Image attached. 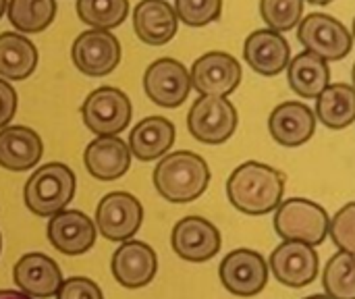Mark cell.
Returning a JSON list of instances; mask_svg holds the SVG:
<instances>
[{
	"instance_id": "20",
	"label": "cell",
	"mask_w": 355,
	"mask_h": 299,
	"mask_svg": "<svg viewBox=\"0 0 355 299\" xmlns=\"http://www.w3.org/2000/svg\"><path fill=\"white\" fill-rule=\"evenodd\" d=\"M131 150L119 135L96 137L83 152L87 173L98 181H114L131 166Z\"/></svg>"
},
{
	"instance_id": "9",
	"label": "cell",
	"mask_w": 355,
	"mask_h": 299,
	"mask_svg": "<svg viewBox=\"0 0 355 299\" xmlns=\"http://www.w3.org/2000/svg\"><path fill=\"white\" fill-rule=\"evenodd\" d=\"M218 275L229 293L237 298H254L268 283V264L256 250L239 248L225 256Z\"/></svg>"
},
{
	"instance_id": "21",
	"label": "cell",
	"mask_w": 355,
	"mask_h": 299,
	"mask_svg": "<svg viewBox=\"0 0 355 299\" xmlns=\"http://www.w3.org/2000/svg\"><path fill=\"white\" fill-rule=\"evenodd\" d=\"M133 29L148 46H164L179 29V17L166 0H139L133 10Z\"/></svg>"
},
{
	"instance_id": "11",
	"label": "cell",
	"mask_w": 355,
	"mask_h": 299,
	"mask_svg": "<svg viewBox=\"0 0 355 299\" xmlns=\"http://www.w3.org/2000/svg\"><path fill=\"white\" fill-rule=\"evenodd\" d=\"M144 89L154 104L177 108L191 92V75L179 60L158 58L144 73Z\"/></svg>"
},
{
	"instance_id": "14",
	"label": "cell",
	"mask_w": 355,
	"mask_h": 299,
	"mask_svg": "<svg viewBox=\"0 0 355 299\" xmlns=\"http://www.w3.org/2000/svg\"><path fill=\"white\" fill-rule=\"evenodd\" d=\"M220 231L204 216L181 219L171 235V246L181 260L208 262L220 250Z\"/></svg>"
},
{
	"instance_id": "18",
	"label": "cell",
	"mask_w": 355,
	"mask_h": 299,
	"mask_svg": "<svg viewBox=\"0 0 355 299\" xmlns=\"http://www.w3.org/2000/svg\"><path fill=\"white\" fill-rule=\"evenodd\" d=\"M243 58L256 73L272 77L289 67L291 48L283 33L272 29H258L248 35L243 44Z\"/></svg>"
},
{
	"instance_id": "23",
	"label": "cell",
	"mask_w": 355,
	"mask_h": 299,
	"mask_svg": "<svg viewBox=\"0 0 355 299\" xmlns=\"http://www.w3.org/2000/svg\"><path fill=\"white\" fill-rule=\"evenodd\" d=\"M175 144V125L164 117H148L129 133V150L135 158L150 162L164 156Z\"/></svg>"
},
{
	"instance_id": "36",
	"label": "cell",
	"mask_w": 355,
	"mask_h": 299,
	"mask_svg": "<svg viewBox=\"0 0 355 299\" xmlns=\"http://www.w3.org/2000/svg\"><path fill=\"white\" fill-rule=\"evenodd\" d=\"M6 6H8V0H0V17L4 15V10H6Z\"/></svg>"
},
{
	"instance_id": "22",
	"label": "cell",
	"mask_w": 355,
	"mask_h": 299,
	"mask_svg": "<svg viewBox=\"0 0 355 299\" xmlns=\"http://www.w3.org/2000/svg\"><path fill=\"white\" fill-rule=\"evenodd\" d=\"M44 152L42 137L25 127L12 125L0 129V166L6 171H29L33 169Z\"/></svg>"
},
{
	"instance_id": "32",
	"label": "cell",
	"mask_w": 355,
	"mask_h": 299,
	"mask_svg": "<svg viewBox=\"0 0 355 299\" xmlns=\"http://www.w3.org/2000/svg\"><path fill=\"white\" fill-rule=\"evenodd\" d=\"M329 235L341 252L355 254V202L345 204L329 225Z\"/></svg>"
},
{
	"instance_id": "35",
	"label": "cell",
	"mask_w": 355,
	"mask_h": 299,
	"mask_svg": "<svg viewBox=\"0 0 355 299\" xmlns=\"http://www.w3.org/2000/svg\"><path fill=\"white\" fill-rule=\"evenodd\" d=\"M0 299H33L17 289H0Z\"/></svg>"
},
{
	"instance_id": "33",
	"label": "cell",
	"mask_w": 355,
	"mask_h": 299,
	"mask_svg": "<svg viewBox=\"0 0 355 299\" xmlns=\"http://www.w3.org/2000/svg\"><path fill=\"white\" fill-rule=\"evenodd\" d=\"M56 299H104L100 287L85 277H71L62 281Z\"/></svg>"
},
{
	"instance_id": "19",
	"label": "cell",
	"mask_w": 355,
	"mask_h": 299,
	"mask_svg": "<svg viewBox=\"0 0 355 299\" xmlns=\"http://www.w3.org/2000/svg\"><path fill=\"white\" fill-rule=\"evenodd\" d=\"M268 129L277 144L285 148L304 146L316 131V117L304 102H283L268 117Z\"/></svg>"
},
{
	"instance_id": "41",
	"label": "cell",
	"mask_w": 355,
	"mask_h": 299,
	"mask_svg": "<svg viewBox=\"0 0 355 299\" xmlns=\"http://www.w3.org/2000/svg\"><path fill=\"white\" fill-rule=\"evenodd\" d=\"M352 35H354V37H355V19H354V33H352Z\"/></svg>"
},
{
	"instance_id": "7",
	"label": "cell",
	"mask_w": 355,
	"mask_h": 299,
	"mask_svg": "<svg viewBox=\"0 0 355 299\" xmlns=\"http://www.w3.org/2000/svg\"><path fill=\"white\" fill-rule=\"evenodd\" d=\"M297 37L308 52L320 56L327 62L345 58L354 48V35L349 29L333 15L324 12H310L304 17L297 29Z\"/></svg>"
},
{
	"instance_id": "1",
	"label": "cell",
	"mask_w": 355,
	"mask_h": 299,
	"mask_svg": "<svg viewBox=\"0 0 355 299\" xmlns=\"http://www.w3.org/2000/svg\"><path fill=\"white\" fill-rule=\"evenodd\" d=\"M285 194V175L270 164L248 160L227 181L229 202L248 216H264L279 208Z\"/></svg>"
},
{
	"instance_id": "6",
	"label": "cell",
	"mask_w": 355,
	"mask_h": 299,
	"mask_svg": "<svg viewBox=\"0 0 355 299\" xmlns=\"http://www.w3.org/2000/svg\"><path fill=\"white\" fill-rule=\"evenodd\" d=\"M131 114L133 106L127 94L110 85L94 89L81 106L83 125L98 137L119 135L125 131L131 123Z\"/></svg>"
},
{
	"instance_id": "40",
	"label": "cell",
	"mask_w": 355,
	"mask_h": 299,
	"mask_svg": "<svg viewBox=\"0 0 355 299\" xmlns=\"http://www.w3.org/2000/svg\"><path fill=\"white\" fill-rule=\"evenodd\" d=\"M0 252H2V235H0Z\"/></svg>"
},
{
	"instance_id": "34",
	"label": "cell",
	"mask_w": 355,
	"mask_h": 299,
	"mask_svg": "<svg viewBox=\"0 0 355 299\" xmlns=\"http://www.w3.org/2000/svg\"><path fill=\"white\" fill-rule=\"evenodd\" d=\"M17 106H19V98L15 87L6 83V79H0V129L8 127V123L17 112Z\"/></svg>"
},
{
	"instance_id": "30",
	"label": "cell",
	"mask_w": 355,
	"mask_h": 299,
	"mask_svg": "<svg viewBox=\"0 0 355 299\" xmlns=\"http://www.w3.org/2000/svg\"><path fill=\"white\" fill-rule=\"evenodd\" d=\"M260 15L268 29L291 31L304 19V0H260Z\"/></svg>"
},
{
	"instance_id": "29",
	"label": "cell",
	"mask_w": 355,
	"mask_h": 299,
	"mask_svg": "<svg viewBox=\"0 0 355 299\" xmlns=\"http://www.w3.org/2000/svg\"><path fill=\"white\" fill-rule=\"evenodd\" d=\"M77 15L94 29L119 27L129 15V0H77Z\"/></svg>"
},
{
	"instance_id": "37",
	"label": "cell",
	"mask_w": 355,
	"mask_h": 299,
	"mask_svg": "<svg viewBox=\"0 0 355 299\" xmlns=\"http://www.w3.org/2000/svg\"><path fill=\"white\" fill-rule=\"evenodd\" d=\"M306 2V0H304ZM308 2H312V4H329V2H333V0H308Z\"/></svg>"
},
{
	"instance_id": "4",
	"label": "cell",
	"mask_w": 355,
	"mask_h": 299,
	"mask_svg": "<svg viewBox=\"0 0 355 299\" xmlns=\"http://www.w3.org/2000/svg\"><path fill=\"white\" fill-rule=\"evenodd\" d=\"M329 212L306 198H291L275 210V231L285 241H302L312 248L329 237Z\"/></svg>"
},
{
	"instance_id": "26",
	"label": "cell",
	"mask_w": 355,
	"mask_h": 299,
	"mask_svg": "<svg viewBox=\"0 0 355 299\" xmlns=\"http://www.w3.org/2000/svg\"><path fill=\"white\" fill-rule=\"evenodd\" d=\"M316 117L329 129H345L355 121V87L349 83H329L316 98Z\"/></svg>"
},
{
	"instance_id": "3",
	"label": "cell",
	"mask_w": 355,
	"mask_h": 299,
	"mask_svg": "<svg viewBox=\"0 0 355 299\" xmlns=\"http://www.w3.org/2000/svg\"><path fill=\"white\" fill-rule=\"evenodd\" d=\"M75 196V173L62 162H48L37 166L27 179L23 198L29 212L50 219L67 210Z\"/></svg>"
},
{
	"instance_id": "28",
	"label": "cell",
	"mask_w": 355,
	"mask_h": 299,
	"mask_svg": "<svg viewBox=\"0 0 355 299\" xmlns=\"http://www.w3.org/2000/svg\"><path fill=\"white\" fill-rule=\"evenodd\" d=\"M322 287L331 299H355V254L337 252L327 262Z\"/></svg>"
},
{
	"instance_id": "5",
	"label": "cell",
	"mask_w": 355,
	"mask_h": 299,
	"mask_svg": "<svg viewBox=\"0 0 355 299\" xmlns=\"http://www.w3.org/2000/svg\"><path fill=\"white\" fill-rule=\"evenodd\" d=\"M239 117L231 100L218 96H200L187 114L189 133L208 146L225 144L237 129Z\"/></svg>"
},
{
	"instance_id": "10",
	"label": "cell",
	"mask_w": 355,
	"mask_h": 299,
	"mask_svg": "<svg viewBox=\"0 0 355 299\" xmlns=\"http://www.w3.org/2000/svg\"><path fill=\"white\" fill-rule=\"evenodd\" d=\"M71 56L75 67L89 77H104L121 62V44L106 29H87L73 42Z\"/></svg>"
},
{
	"instance_id": "8",
	"label": "cell",
	"mask_w": 355,
	"mask_h": 299,
	"mask_svg": "<svg viewBox=\"0 0 355 299\" xmlns=\"http://www.w3.org/2000/svg\"><path fill=\"white\" fill-rule=\"evenodd\" d=\"M144 219L139 200L127 191H112L104 196L96 208V231L110 241H129Z\"/></svg>"
},
{
	"instance_id": "24",
	"label": "cell",
	"mask_w": 355,
	"mask_h": 299,
	"mask_svg": "<svg viewBox=\"0 0 355 299\" xmlns=\"http://www.w3.org/2000/svg\"><path fill=\"white\" fill-rule=\"evenodd\" d=\"M287 79L289 87L306 100H316L331 81V69L329 62L312 52H302L295 58H291L287 67Z\"/></svg>"
},
{
	"instance_id": "12",
	"label": "cell",
	"mask_w": 355,
	"mask_h": 299,
	"mask_svg": "<svg viewBox=\"0 0 355 299\" xmlns=\"http://www.w3.org/2000/svg\"><path fill=\"white\" fill-rule=\"evenodd\" d=\"M191 87H196L202 96H218L227 98L241 83L243 71L235 56L227 52H206L191 67Z\"/></svg>"
},
{
	"instance_id": "31",
	"label": "cell",
	"mask_w": 355,
	"mask_h": 299,
	"mask_svg": "<svg viewBox=\"0 0 355 299\" xmlns=\"http://www.w3.org/2000/svg\"><path fill=\"white\" fill-rule=\"evenodd\" d=\"M177 17L189 27H204L223 12V0H175Z\"/></svg>"
},
{
	"instance_id": "16",
	"label": "cell",
	"mask_w": 355,
	"mask_h": 299,
	"mask_svg": "<svg viewBox=\"0 0 355 299\" xmlns=\"http://www.w3.org/2000/svg\"><path fill=\"white\" fill-rule=\"evenodd\" d=\"M96 225L89 216L79 210H62L50 216L48 223V241L54 250L67 256H79L94 248L96 244Z\"/></svg>"
},
{
	"instance_id": "27",
	"label": "cell",
	"mask_w": 355,
	"mask_h": 299,
	"mask_svg": "<svg viewBox=\"0 0 355 299\" xmlns=\"http://www.w3.org/2000/svg\"><path fill=\"white\" fill-rule=\"evenodd\" d=\"M8 21L19 33H40L56 17V0H8Z\"/></svg>"
},
{
	"instance_id": "25",
	"label": "cell",
	"mask_w": 355,
	"mask_h": 299,
	"mask_svg": "<svg viewBox=\"0 0 355 299\" xmlns=\"http://www.w3.org/2000/svg\"><path fill=\"white\" fill-rule=\"evenodd\" d=\"M37 67V48L17 31L0 33V79L23 81Z\"/></svg>"
},
{
	"instance_id": "2",
	"label": "cell",
	"mask_w": 355,
	"mask_h": 299,
	"mask_svg": "<svg viewBox=\"0 0 355 299\" xmlns=\"http://www.w3.org/2000/svg\"><path fill=\"white\" fill-rule=\"evenodd\" d=\"M210 183V169L200 154L173 152L166 154L154 169L156 191L173 204L198 200Z\"/></svg>"
},
{
	"instance_id": "13",
	"label": "cell",
	"mask_w": 355,
	"mask_h": 299,
	"mask_svg": "<svg viewBox=\"0 0 355 299\" xmlns=\"http://www.w3.org/2000/svg\"><path fill=\"white\" fill-rule=\"evenodd\" d=\"M320 258L318 252L302 241H283L270 254L268 268L272 271L275 279L285 287H306L318 275Z\"/></svg>"
},
{
	"instance_id": "39",
	"label": "cell",
	"mask_w": 355,
	"mask_h": 299,
	"mask_svg": "<svg viewBox=\"0 0 355 299\" xmlns=\"http://www.w3.org/2000/svg\"><path fill=\"white\" fill-rule=\"evenodd\" d=\"M352 79H354V87H355V65H354V71H352Z\"/></svg>"
},
{
	"instance_id": "38",
	"label": "cell",
	"mask_w": 355,
	"mask_h": 299,
	"mask_svg": "<svg viewBox=\"0 0 355 299\" xmlns=\"http://www.w3.org/2000/svg\"><path fill=\"white\" fill-rule=\"evenodd\" d=\"M304 299H331V298L324 293V296H310V298H304Z\"/></svg>"
},
{
	"instance_id": "15",
	"label": "cell",
	"mask_w": 355,
	"mask_h": 299,
	"mask_svg": "<svg viewBox=\"0 0 355 299\" xmlns=\"http://www.w3.org/2000/svg\"><path fill=\"white\" fill-rule=\"evenodd\" d=\"M12 279L25 296L33 299H48L58 293L62 285L60 266L46 254L31 252L17 260L12 268Z\"/></svg>"
},
{
	"instance_id": "17",
	"label": "cell",
	"mask_w": 355,
	"mask_h": 299,
	"mask_svg": "<svg viewBox=\"0 0 355 299\" xmlns=\"http://www.w3.org/2000/svg\"><path fill=\"white\" fill-rule=\"evenodd\" d=\"M112 277L119 285L127 289H139L146 287L156 271H158V258L156 252L144 244V241H123L121 248L112 254Z\"/></svg>"
}]
</instances>
